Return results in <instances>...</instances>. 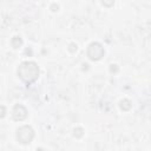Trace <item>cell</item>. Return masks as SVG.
Listing matches in <instances>:
<instances>
[{"instance_id": "6da1fadb", "label": "cell", "mask_w": 151, "mask_h": 151, "mask_svg": "<svg viewBox=\"0 0 151 151\" xmlns=\"http://www.w3.org/2000/svg\"><path fill=\"white\" fill-rule=\"evenodd\" d=\"M18 76L25 83H33L39 77V67L34 61H24L18 67Z\"/></svg>"}, {"instance_id": "7a4b0ae2", "label": "cell", "mask_w": 151, "mask_h": 151, "mask_svg": "<svg viewBox=\"0 0 151 151\" xmlns=\"http://www.w3.org/2000/svg\"><path fill=\"white\" fill-rule=\"evenodd\" d=\"M34 138V130L28 126L24 125L17 130V139L21 144H29Z\"/></svg>"}, {"instance_id": "3957f363", "label": "cell", "mask_w": 151, "mask_h": 151, "mask_svg": "<svg viewBox=\"0 0 151 151\" xmlns=\"http://www.w3.org/2000/svg\"><path fill=\"white\" fill-rule=\"evenodd\" d=\"M104 53L105 51L103 45L97 41H93L87 46V57L93 61L101 59V57H104Z\"/></svg>"}, {"instance_id": "277c9868", "label": "cell", "mask_w": 151, "mask_h": 151, "mask_svg": "<svg viewBox=\"0 0 151 151\" xmlns=\"http://www.w3.org/2000/svg\"><path fill=\"white\" fill-rule=\"evenodd\" d=\"M12 116H13V119L17 120V122H21L24 119H26L27 117V110L24 105L21 104H17L14 105L13 110H12Z\"/></svg>"}, {"instance_id": "5b68a950", "label": "cell", "mask_w": 151, "mask_h": 151, "mask_svg": "<svg viewBox=\"0 0 151 151\" xmlns=\"http://www.w3.org/2000/svg\"><path fill=\"white\" fill-rule=\"evenodd\" d=\"M11 45H12L13 48L17 50V48H19V47L22 45V39H21L20 37H18V35H17V37H13L12 40H11Z\"/></svg>"}, {"instance_id": "8992f818", "label": "cell", "mask_w": 151, "mask_h": 151, "mask_svg": "<svg viewBox=\"0 0 151 151\" xmlns=\"http://www.w3.org/2000/svg\"><path fill=\"white\" fill-rule=\"evenodd\" d=\"M119 106H120V109L123 111H129L131 109V101L129 99H123V100H120Z\"/></svg>"}, {"instance_id": "52a82bcc", "label": "cell", "mask_w": 151, "mask_h": 151, "mask_svg": "<svg viewBox=\"0 0 151 151\" xmlns=\"http://www.w3.org/2000/svg\"><path fill=\"white\" fill-rule=\"evenodd\" d=\"M83 134H84V130H83L81 127H76V129L73 130V136H74L76 138H81Z\"/></svg>"}, {"instance_id": "ba28073f", "label": "cell", "mask_w": 151, "mask_h": 151, "mask_svg": "<svg viewBox=\"0 0 151 151\" xmlns=\"http://www.w3.org/2000/svg\"><path fill=\"white\" fill-rule=\"evenodd\" d=\"M117 71H118L117 65H111V67H110V72H111V73H116Z\"/></svg>"}, {"instance_id": "9c48e42d", "label": "cell", "mask_w": 151, "mask_h": 151, "mask_svg": "<svg viewBox=\"0 0 151 151\" xmlns=\"http://www.w3.org/2000/svg\"><path fill=\"white\" fill-rule=\"evenodd\" d=\"M70 51H71V52L77 51V45H76V44H71V45H70Z\"/></svg>"}, {"instance_id": "30bf717a", "label": "cell", "mask_w": 151, "mask_h": 151, "mask_svg": "<svg viewBox=\"0 0 151 151\" xmlns=\"http://www.w3.org/2000/svg\"><path fill=\"white\" fill-rule=\"evenodd\" d=\"M1 111H2V112H1V117H5V106H4V105L1 106Z\"/></svg>"}]
</instances>
